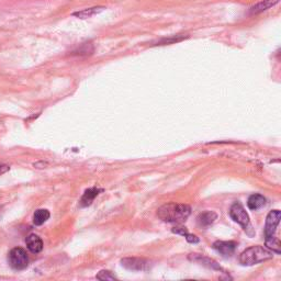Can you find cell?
Returning a JSON list of instances; mask_svg holds the SVG:
<instances>
[{"mask_svg": "<svg viewBox=\"0 0 281 281\" xmlns=\"http://www.w3.org/2000/svg\"><path fill=\"white\" fill-rule=\"evenodd\" d=\"M185 236H186V239L188 240V242H189V243H191V244L199 243V238H198V236H195V235H191V234H189V233H187Z\"/></svg>", "mask_w": 281, "mask_h": 281, "instance_id": "d6986e66", "label": "cell"}, {"mask_svg": "<svg viewBox=\"0 0 281 281\" xmlns=\"http://www.w3.org/2000/svg\"><path fill=\"white\" fill-rule=\"evenodd\" d=\"M8 261L15 270H23L29 265V256L23 248L16 247L8 255Z\"/></svg>", "mask_w": 281, "mask_h": 281, "instance_id": "3957f363", "label": "cell"}, {"mask_svg": "<svg viewBox=\"0 0 281 281\" xmlns=\"http://www.w3.org/2000/svg\"><path fill=\"white\" fill-rule=\"evenodd\" d=\"M26 247H28L29 251L33 254H38L40 252H42L43 249V242L42 239L40 238V236L35 234H30L28 238H25Z\"/></svg>", "mask_w": 281, "mask_h": 281, "instance_id": "9c48e42d", "label": "cell"}, {"mask_svg": "<svg viewBox=\"0 0 281 281\" xmlns=\"http://www.w3.org/2000/svg\"><path fill=\"white\" fill-rule=\"evenodd\" d=\"M217 218V214L213 211H206L201 214H199L197 217L198 225L200 227H208Z\"/></svg>", "mask_w": 281, "mask_h": 281, "instance_id": "30bf717a", "label": "cell"}, {"mask_svg": "<svg viewBox=\"0 0 281 281\" xmlns=\"http://www.w3.org/2000/svg\"><path fill=\"white\" fill-rule=\"evenodd\" d=\"M190 259H193L195 261H198V262H201L202 265L204 266H208L209 268H212V269H221V267H218V265L216 264V261L210 259V258H207V257H202L200 255H197V254H191L190 255Z\"/></svg>", "mask_w": 281, "mask_h": 281, "instance_id": "5bb4252c", "label": "cell"}, {"mask_svg": "<svg viewBox=\"0 0 281 281\" xmlns=\"http://www.w3.org/2000/svg\"><path fill=\"white\" fill-rule=\"evenodd\" d=\"M213 248L218 252L221 255L229 257L233 255L236 248V243L232 240H217L213 244Z\"/></svg>", "mask_w": 281, "mask_h": 281, "instance_id": "52a82bcc", "label": "cell"}, {"mask_svg": "<svg viewBox=\"0 0 281 281\" xmlns=\"http://www.w3.org/2000/svg\"><path fill=\"white\" fill-rule=\"evenodd\" d=\"M97 279L99 280H115V276L110 273L108 270H102L99 274L97 275Z\"/></svg>", "mask_w": 281, "mask_h": 281, "instance_id": "e0dca14e", "label": "cell"}, {"mask_svg": "<svg viewBox=\"0 0 281 281\" xmlns=\"http://www.w3.org/2000/svg\"><path fill=\"white\" fill-rule=\"evenodd\" d=\"M50 218V212L45 209H39L33 214V223L35 225H42Z\"/></svg>", "mask_w": 281, "mask_h": 281, "instance_id": "9a60e30c", "label": "cell"}, {"mask_svg": "<svg viewBox=\"0 0 281 281\" xmlns=\"http://www.w3.org/2000/svg\"><path fill=\"white\" fill-rule=\"evenodd\" d=\"M9 169H10V167L7 166V165H0V175H2V173H7Z\"/></svg>", "mask_w": 281, "mask_h": 281, "instance_id": "ffe728a7", "label": "cell"}, {"mask_svg": "<svg viewBox=\"0 0 281 281\" xmlns=\"http://www.w3.org/2000/svg\"><path fill=\"white\" fill-rule=\"evenodd\" d=\"M185 37H180V38H173V39H164L162 41H159L157 45H165V44H168V43H173V42H179L181 40H184Z\"/></svg>", "mask_w": 281, "mask_h": 281, "instance_id": "ac0fdd59", "label": "cell"}, {"mask_svg": "<svg viewBox=\"0 0 281 281\" xmlns=\"http://www.w3.org/2000/svg\"><path fill=\"white\" fill-rule=\"evenodd\" d=\"M280 0H262V1L254 4V6L249 8V13H251V15H258V13H261L275 7L276 4H278Z\"/></svg>", "mask_w": 281, "mask_h": 281, "instance_id": "ba28073f", "label": "cell"}, {"mask_svg": "<svg viewBox=\"0 0 281 281\" xmlns=\"http://www.w3.org/2000/svg\"><path fill=\"white\" fill-rule=\"evenodd\" d=\"M265 204H266V199L264 195H261L259 194L252 195L247 200V207L253 211L259 210V209L264 207Z\"/></svg>", "mask_w": 281, "mask_h": 281, "instance_id": "8fae6325", "label": "cell"}, {"mask_svg": "<svg viewBox=\"0 0 281 281\" xmlns=\"http://www.w3.org/2000/svg\"><path fill=\"white\" fill-rule=\"evenodd\" d=\"M105 9H106L105 7L88 8V9H85V10H82V11L74 12L73 16L77 17V18H80V19H88V18H91L93 16L98 15V13H100L101 11H104Z\"/></svg>", "mask_w": 281, "mask_h": 281, "instance_id": "7c38bea8", "label": "cell"}, {"mask_svg": "<svg viewBox=\"0 0 281 281\" xmlns=\"http://www.w3.org/2000/svg\"><path fill=\"white\" fill-rule=\"evenodd\" d=\"M266 246L269 249L273 251V253H277L280 254L281 249H280V240L276 238V236H271V238H266Z\"/></svg>", "mask_w": 281, "mask_h": 281, "instance_id": "2e32d148", "label": "cell"}, {"mask_svg": "<svg viewBox=\"0 0 281 281\" xmlns=\"http://www.w3.org/2000/svg\"><path fill=\"white\" fill-rule=\"evenodd\" d=\"M281 213L279 210H274L268 213V216L266 217V225H265V235L267 238H271L275 236L276 231L280 223Z\"/></svg>", "mask_w": 281, "mask_h": 281, "instance_id": "5b68a950", "label": "cell"}, {"mask_svg": "<svg viewBox=\"0 0 281 281\" xmlns=\"http://www.w3.org/2000/svg\"><path fill=\"white\" fill-rule=\"evenodd\" d=\"M191 213V208L187 204L167 203L157 210V216L165 222L182 223Z\"/></svg>", "mask_w": 281, "mask_h": 281, "instance_id": "6da1fadb", "label": "cell"}, {"mask_svg": "<svg viewBox=\"0 0 281 281\" xmlns=\"http://www.w3.org/2000/svg\"><path fill=\"white\" fill-rule=\"evenodd\" d=\"M99 191L100 190L97 188H91L86 190V193L84 194L82 200H80V204H82L83 207L90 206L93 200H95V198L98 195V194H99Z\"/></svg>", "mask_w": 281, "mask_h": 281, "instance_id": "4fadbf2b", "label": "cell"}, {"mask_svg": "<svg viewBox=\"0 0 281 281\" xmlns=\"http://www.w3.org/2000/svg\"><path fill=\"white\" fill-rule=\"evenodd\" d=\"M122 266L129 270L144 271L150 269V261L142 258H124L121 260Z\"/></svg>", "mask_w": 281, "mask_h": 281, "instance_id": "8992f818", "label": "cell"}, {"mask_svg": "<svg viewBox=\"0 0 281 281\" xmlns=\"http://www.w3.org/2000/svg\"><path fill=\"white\" fill-rule=\"evenodd\" d=\"M273 252H270L269 249H267L259 245L256 246H252L240 254L239 261L240 264L244 266H253L259 262L266 261L273 258Z\"/></svg>", "mask_w": 281, "mask_h": 281, "instance_id": "7a4b0ae2", "label": "cell"}, {"mask_svg": "<svg viewBox=\"0 0 281 281\" xmlns=\"http://www.w3.org/2000/svg\"><path fill=\"white\" fill-rule=\"evenodd\" d=\"M230 216L233 218L236 223L242 225L245 231L251 229V222H249L248 214L245 211L244 207L240 203L238 202L233 203V206L230 209Z\"/></svg>", "mask_w": 281, "mask_h": 281, "instance_id": "277c9868", "label": "cell"}]
</instances>
